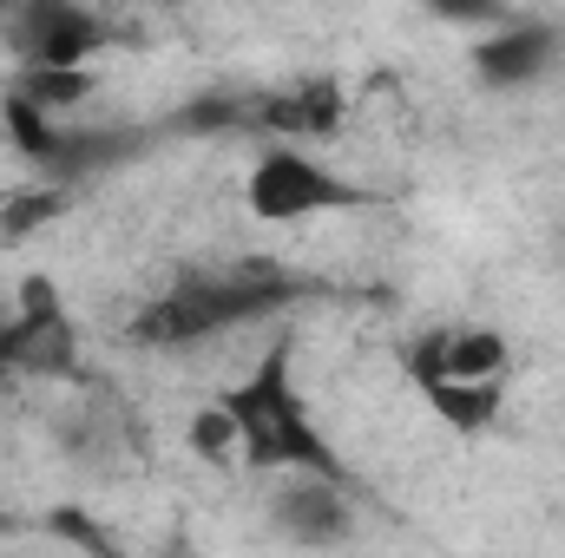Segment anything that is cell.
I'll list each match as a JSON object with an SVG mask.
<instances>
[{"label": "cell", "mask_w": 565, "mask_h": 558, "mask_svg": "<svg viewBox=\"0 0 565 558\" xmlns=\"http://www.w3.org/2000/svg\"><path fill=\"white\" fill-rule=\"evenodd\" d=\"M270 526H277L282 546H302V552H335L355 539L362 513L349 500V480H316V473H289L277 493H270Z\"/></svg>", "instance_id": "cell-7"}, {"label": "cell", "mask_w": 565, "mask_h": 558, "mask_svg": "<svg viewBox=\"0 0 565 558\" xmlns=\"http://www.w3.org/2000/svg\"><path fill=\"white\" fill-rule=\"evenodd\" d=\"M217 408L237 427V460L250 473H316V480H342V453L335 440L322 433V420L309 408L302 382H296V348L289 335H277L250 368L244 382H231L217 395Z\"/></svg>", "instance_id": "cell-1"}, {"label": "cell", "mask_w": 565, "mask_h": 558, "mask_svg": "<svg viewBox=\"0 0 565 558\" xmlns=\"http://www.w3.org/2000/svg\"><path fill=\"white\" fill-rule=\"evenodd\" d=\"M282 302H296V277H282L270 257H244L231 270H198L178 277L158 302H145L132 315V335L151 348H198L224 329H244L257 315H270Z\"/></svg>", "instance_id": "cell-3"}, {"label": "cell", "mask_w": 565, "mask_h": 558, "mask_svg": "<svg viewBox=\"0 0 565 558\" xmlns=\"http://www.w3.org/2000/svg\"><path fill=\"white\" fill-rule=\"evenodd\" d=\"M53 204H60L53 191H46V197H13V204H7V230H33V224H46Z\"/></svg>", "instance_id": "cell-12"}, {"label": "cell", "mask_w": 565, "mask_h": 558, "mask_svg": "<svg viewBox=\"0 0 565 558\" xmlns=\"http://www.w3.org/2000/svg\"><path fill=\"white\" fill-rule=\"evenodd\" d=\"M408 382L427 395V408L447 420L454 433H480L507 408V382H513V342L493 322H440L422 329L402 355Z\"/></svg>", "instance_id": "cell-2"}, {"label": "cell", "mask_w": 565, "mask_h": 558, "mask_svg": "<svg viewBox=\"0 0 565 558\" xmlns=\"http://www.w3.org/2000/svg\"><path fill=\"white\" fill-rule=\"evenodd\" d=\"M553 60H559V33L540 26V20H513V26H500V33H487V40L473 46V73H480L487 86H500V93L546 79Z\"/></svg>", "instance_id": "cell-8"}, {"label": "cell", "mask_w": 565, "mask_h": 558, "mask_svg": "<svg viewBox=\"0 0 565 558\" xmlns=\"http://www.w3.org/2000/svg\"><path fill=\"white\" fill-rule=\"evenodd\" d=\"M191 453L211 460V466H244V460H237V427H231V415H224L217 401H204V408L191 415Z\"/></svg>", "instance_id": "cell-10"}, {"label": "cell", "mask_w": 565, "mask_h": 558, "mask_svg": "<svg viewBox=\"0 0 565 558\" xmlns=\"http://www.w3.org/2000/svg\"><path fill=\"white\" fill-rule=\"evenodd\" d=\"M244 204L264 224H302V217H322V211H355L362 184H349L342 171H329L302 144H270V151H257V164L244 178Z\"/></svg>", "instance_id": "cell-4"}, {"label": "cell", "mask_w": 565, "mask_h": 558, "mask_svg": "<svg viewBox=\"0 0 565 558\" xmlns=\"http://www.w3.org/2000/svg\"><path fill=\"white\" fill-rule=\"evenodd\" d=\"M86 93H93V73H20V99H33L40 112L79 106Z\"/></svg>", "instance_id": "cell-11"}, {"label": "cell", "mask_w": 565, "mask_h": 558, "mask_svg": "<svg viewBox=\"0 0 565 558\" xmlns=\"http://www.w3.org/2000/svg\"><path fill=\"white\" fill-rule=\"evenodd\" d=\"M0 368L7 375H33V382H66L79 368V329H73L60 289L46 277L20 282V302L0 322Z\"/></svg>", "instance_id": "cell-5"}, {"label": "cell", "mask_w": 565, "mask_h": 558, "mask_svg": "<svg viewBox=\"0 0 565 558\" xmlns=\"http://www.w3.org/2000/svg\"><path fill=\"white\" fill-rule=\"evenodd\" d=\"M264 126H277L282 144L289 139H329V132L342 126V86H335V79H302V86H289V93H277V99L264 106Z\"/></svg>", "instance_id": "cell-9"}, {"label": "cell", "mask_w": 565, "mask_h": 558, "mask_svg": "<svg viewBox=\"0 0 565 558\" xmlns=\"http://www.w3.org/2000/svg\"><path fill=\"white\" fill-rule=\"evenodd\" d=\"M106 13L86 0H26L7 20V40L20 53V73H86V60L106 46Z\"/></svg>", "instance_id": "cell-6"}]
</instances>
